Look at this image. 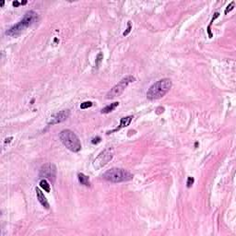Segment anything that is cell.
I'll return each mask as SVG.
<instances>
[{"label":"cell","mask_w":236,"mask_h":236,"mask_svg":"<svg viewBox=\"0 0 236 236\" xmlns=\"http://www.w3.org/2000/svg\"><path fill=\"white\" fill-rule=\"evenodd\" d=\"M101 140V138L100 137H96V138H92V140H91V143L94 144V145H95V144L100 143Z\"/></svg>","instance_id":"20"},{"label":"cell","mask_w":236,"mask_h":236,"mask_svg":"<svg viewBox=\"0 0 236 236\" xmlns=\"http://www.w3.org/2000/svg\"><path fill=\"white\" fill-rule=\"evenodd\" d=\"M118 105H119V102H118V101H114V102L109 104V105L105 106L104 108H102L101 111V113H109L113 112Z\"/></svg>","instance_id":"12"},{"label":"cell","mask_w":236,"mask_h":236,"mask_svg":"<svg viewBox=\"0 0 236 236\" xmlns=\"http://www.w3.org/2000/svg\"><path fill=\"white\" fill-rule=\"evenodd\" d=\"M172 80L170 78H162L152 84L147 91V98L150 101L159 100L165 96V94L172 88Z\"/></svg>","instance_id":"2"},{"label":"cell","mask_w":236,"mask_h":236,"mask_svg":"<svg viewBox=\"0 0 236 236\" xmlns=\"http://www.w3.org/2000/svg\"><path fill=\"white\" fill-rule=\"evenodd\" d=\"M234 6H235V2L234 1H232V2H231L228 6H227V8H226V9H225V11H224V13L225 14H228V13L230 12V11H231L233 8H234Z\"/></svg>","instance_id":"17"},{"label":"cell","mask_w":236,"mask_h":236,"mask_svg":"<svg viewBox=\"0 0 236 236\" xmlns=\"http://www.w3.org/2000/svg\"><path fill=\"white\" fill-rule=\"evenodd\" d=\"M35 192H36V195H37V199L39 200V202L41 203V205H42L44 207H45L46 209H49V208H50V205H49V203H48V200H47L46 198H45L44 194L42 192V190H41L40 188L36 187V188H35Z\"/></svg>","instance_id":"10"},{"label":"cell","mask_w":236,"mask_h":236,"mask_svg":"<svg viewBox=\"0 0 236 236\" xmlns=\"http://www.w3.org/2000/svg\"><path fill=\"white\" fill-rule=\"evenodd\" d=\"M21 5H25V4H27V1H23V2H20Z\"/></svg>","instance_id":"23"},{"label":"cell","mask_w":236,"mask_h":236,"mask_svg":"<svg viewBox=\"0 0 236 236\" xmlns=\"http://www.w3.org/2000/svg\"><path fill=\"white\" fill-rule=\"evenodd\" d=\"M93 105V103L91 101H84L80 104V109H88V108H90L91 106Z\"/></svg>","instance_id":"15"},{"label":"cell","mask_w":236,"mask_h":236,"mask_svg":"<svg viewBox=\"0 0 236 236\" xmlns=\"http://www.w3.org/2000/svg\"><path fill=\"white\" fill-rule=\"evenodd\" d=\"M102 177L111 183H122L132 180L133 174L122 168H112L104 173Z\"/></svg>","instance_id":"4"},{"label":"cell","mask_w":236,"mask_h":236,"mask_svg":"<svg viewBox=\"0 0 236 236\" xmlns=\"http://www.w3.org/2000/svg\"><path fill=\"white\" fill-rule=\"evenodd\" d=\"M20 5H21V4H20V2H18V1H14V2H13V6H14L15 8L19 7Z\"/></svg>","instance_id":"21"},{"label":"cell","mask_w":236,"mask_h":236,"mask_svg":"<svg viewBox=\"0 0 236 236\" xmlns=\"http://www.w3.org/2000/svg\"><path fill=\"white\" fill-rule=\"evenodd\" d=\"M102 59H103V55H102V53H99L98 56H96V68H99V65H100V64L101 63Z\"/></svg>","instance_id":"16"},{"label":"cell","mask_w":236,"mask_h":236,"mask_svg":"<svg viewBox=\"0 0 236 236\" xmlns=\"http://www.w3.org/2000/svg\"><path fill=\"white\" fill-rule=\"evenodd\" d=\"M215 16H213V18H212V20H211V21H210V23H209V25H208V27H207V32H208V36H209V38H212V33H211V31H210V27H211V25H212V23H213V21L219 16V13H215L214 14Z\"/></svg>","instance_id":"14"},{"label":"cell","mask_w":236,"mask_h":236,"mask_svg":"<svg viewBox=\"0 0 236 236\" xmlns=\"http://www.w3.org/2000/svg\"><path fill=\"white\" fill-rule=\"evenodd\" d=\"M194 182H195V179L193 178V177H191V176H189L188 178H187V182H186V185H187V187L188 188H190L192 186H193V183H194Z\"/></svg>","instance_id":"19"},{"label":"cell","mask_w":236,"mask_h":236,"mask_svg":"<svg viewBox=\"0 0 236 236\" xmlns=\"http://www.w3.org/2000/svg\"><path fill=\"white\" fill-rule=\"evenodd\" d=\"M113 150H111V149H108V150L101 151L93 162L94 168L95 169H101V167L105 166L113 159Z\"/></svg>","instance_id":"7"},{"label":"cell","mask_w":236,"mask_h":236,"mask_svg":"<svg viewBox=\"0 0 236 236\" xmlns=\"http://www.w3.org/2000/svg\"><path fill=\"white\" fill-rule=\"evenodd\" d=\"M77 179H78V182H80L81 185H83V186H90L89 176L85 175L84 174H82V173L78 174H77Z\"/></svg>","instance_id":"11"},{"label":"cell","mask_w":236,"mask_h":236,"mask_svg":"<svg viewBox=\"0 0 236 236\" xmlns=\"http://www.w3.org/2000/svg\"><path fill=\"white\" fill-rule=\"evenodd\" d=\"M4 4H5V2H2V3H1V7H3V6H4Z\"/></svg>","instance_id":"24"},{"label":"cell","mask_w":236,"mask_h":236,"mask_svg":"<svg viewBox=\"0 0 236 236\" xmlns=\"http://www.w3.org/2000/svg\"><path fill=\"white\" fill-rule=\"evenodd\" d=\"M136 81V77H133V76H126V77H124L123 80H121L119 82H118L115 86H113L111 90L107 93L106 95V99L108 100H111V99H113L115 97H118L120 96L123 92L124 90L126 89V88L130 84Z\"/></svg>","instance_id":"5"},{"label":"cell","mask_w":236,"mask_h":236,"mask_svg":"<svg viewBox=\"0 0 236 236\" xmlns=\"http://www.w3.org/2000/svg\"><path fill=\"white\" fill-rule=\"evenodd\" d=\"M60 140L64 144V146L73 152H78L81 150V142L73 131L69 129L62 130L59 134Z\"/></svg>","instance_id":"3"},{"label":"cell","mask_w":236,"mask_h":236,"mask_svg":"<svg viewBox=\"0 0 236 236\" xmlns=\"http://www.w3.org/2000/svg\"><path fill=\"white\" fill-rule=\"evenodd\" d=\"M133 119V115H129V116H126V117H123L121 118V120H120V125L118 126L116 128H114L113 130H111V131H108L107 134H111V133H113V132H117V131H119L121 130L122 128L129 126V124L131 123V121H132Z\"/></svg>","instance_id":"9"},{"label":"cell","mask_w":236,"mask_h":236,"mask_svg":"<svg viewBox=\"0 0 236 236\" xmlns=\"http://www.w3.org/2000/svg\"><path fill=\"white\" fill-rule=\"evenodd\" d=\"M37 20H38V14L35 11H33V10L27 11L25 13V15L22 18V20H20L17 24L13 25L12 27H10L6 32V34L8 35V36H12V37H17V36L20 35L25 29H27L28 27L32 26Z\"/></svg>","instance_id":"1"},{"label":"cell","mask_w":236,"mask_h":236,"mask_svg":"<svg viewBox=\"0 0 236 236\" xmlns=\"http://www.w3.org/2000/svg\"><path fill=\"white\" fill-rule=\"evenodd\" d=\"M39 185H40L41 188H43L45 192H47V193L50 192V190H51V186H50L49 183L47 182L46 179H42V180L40 181V183H39Z\"/></svg>","instance_id":"13"},{"label":"cell","mask_w":236,"mask_h":236,"mask_svg":"<svg viewBox=\"0 0 236 236\" xmlns=\"http://www.w3.org/2000/svg\"><path fill=\"white\" fill-rule=\"evenodd\" d=\"M12 138H13L12 137H10V138H6V139H5V143H9Z\"/></svg>","instance_id":"22"},{"label":"cell","mask_w":236,"mask_h":236,"mask_svg":"<svg viewBox=\"0 0 236 236\" xmlns=\"http://www.w3.org/2000/svg\"><path fill=\"white\" fill-rule=\"evenodd\" d=\"M70 115V111L69 110H62L59 111L56 113H54L53 115L51 116L50 120L48 121V125L49 126H54L56 124H60L64 121H65L69 117Z\"/></svg>","instance_id":"8"},{"label":"cell","mask_w":236,"mask_h":236,"mask_svg":"<svg viewBox=\"0 0 236 236\" xmlns=\"http://www.w3.org/2000/svg\"><path fill=\"white\" fill-rule=\"evenodd\" d=\"M131 30H132V24H131V21H128V22H127V29L124 32L123 35H124V36L128 35L129 32H131Z\"/></svg>","instance_id":"18"},{"label":"cell","mask_w":236,"mask_h":236,"mask_svg":"<svg viewBox=\"0 0 236 236\" xmlns=\"http://www.w3.org/2000/svg\"><path fill=\"white\" fill-rule=\"evenodd\" d=\"M40 177L47 179L52 183H54L56 179V167L53 163H45L40 169Z\"/></svg>","instance_id":"6"}]
</instances>
